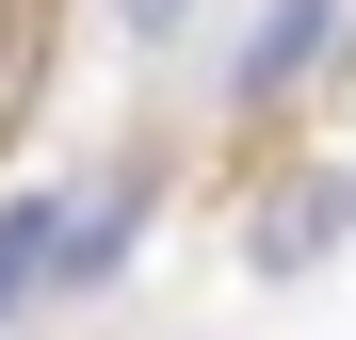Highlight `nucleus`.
I'll return each mask as SVG.
<instances>
[{
  "instance_id": "obj_4",
  "label": "nucleus",
  "mask_w": 356,
  "mask_h": 340,
  "mask_svg": "<svg viewBox=\"0 0 356 340\" xmlns=\"http://www.w3.org/2000/svg\"><path fill=\"white\" fill-rule=\"evenodd\" d=\"M195 33V0H130V49H178Z\"/></svg>"
},
{
  "instance_id": "obj_1",
  "label": "nucleus",
  "mask_w": 356,
  "mask_h": 340,
  "mask_svg": "<svg viewBox=\"0 0 356 340\" xmlns=\"http://www.w3.org/2000/svg\"><path fill=\"white\" fill-rule=\"evenodd\" d=\"M340 33H356V0H275V17L243 33V81H227V113H291V97L340 65Z\"/></svg>"
},
{
  "instance_id": "obj_2",
  "label": "nucleus",
  "mask_w": 356,
  "mask_h": 340,
  "mask_svg": "<svg viewBox=\"0 0 356 340\" xmlns=\"http://www.w3.org/2000/svg\"><path fill=\"white\" fill-rule=\"evenodd\" d=\"M130 227H146V195H130V179H81V195H49V292H97V275L130 259Z\"/></svg>"
},
{
  "instance_id": "obj_3",
  "label": "nucleus",
  "mask_w": 356,
  "mask_h": 340,
  "mask_svg": "<svg viewBox=\"0 0 356 340\" xmlns=\"http://www.w3.org/2000/svg\"><path fill=\"white\" fill-rule=\"evenodd\" d=\"M49 292V195H17V211H0V324H17Z\"/></svg>"
}]
</instances>
